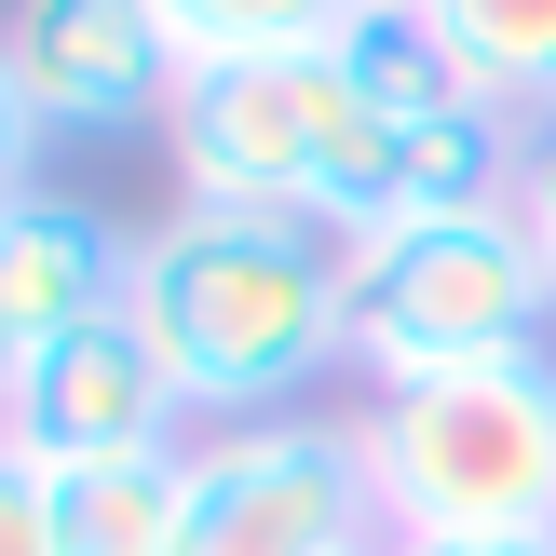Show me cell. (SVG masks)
I'll list each match as a JSON object with an SVG mask.
<instances>
[{
    "label": "cell",
    "mask_w": 556,
    "mask_h": 556,
    "mask_svg": "<svg viewBox=\"0 0 556 556\" xmlns=\"http://www.w3.org/2000/svg\"><path fill=\"white\" fill-rule=\"evenodd\" d=\"M326 54L353 68V96H367L380 123H421V109H462V96H476V81L448 68V41H434L421 0H353V27Z\"/></svg>",
    "instance_id": "cell-11"
},
{
    "label": "cell",
    "mask_w": 556,
    "mask_h": 556,
    "mask_svg": "<svg viewBox=\"0 0 556 556\" xmlns=\"http://www.w3.org/2000/svg\"><path fill=\"white\" fill-rule=\"evenodd\" d=\"M14 434L41 462H123V448H190V394L163 380V353L136 340V313H96L68 340L27 353L14 380Z\"/></svg>",
    "instance_id": "cell-7"
},
{
    "label": "cell",
    "mask_w": 556,
    "mask_h": 556,
    "mask_svg": "<svg viewBox=\"0 0 556 556\" xmlns=\"http://www.w3.org/2000/svg\"><path fill=\"white\" fill-rule=\"evenodd\" d=\"M27 190H41V109H27L14 54H0V204H27Z\"/></svg>",
    "instance_id": "cell-15"
},
{
    "label": "cell",
    "mask_w": 556,
    "mask_h": 556,
    "mask_svg": "<svg viewBox=\"0 0 556 556\" xmlns=\"http://www.w3.org/2000/svg\"><path fill=\"white\" fill-rule=\"evenodd\" d=\"M41 476H54V556H177L190 530V448L41 462Z\"/></svg>",
    "instance_id": "cell-9"
},
{
    "label": "cell",
    "mask_w": 556,
    "mask_h": 556,
    "mask_svg": "<svg viewBox=\"0 0 556 556\" xmlns=\"http://www.w3.org/2000/svg\"><path fill=\"white\" fill-rule=\"evenodd\" d=\"M0 54H14L41 136H136L177 109V41L150 0H14Z\"/></svg>",
    "instance_id": "cell-6"
},
{
    "label": "cell",
    "mask_w": 556,
    "mask_h": 556,
    "mask_svg": "<svg viewBox=\"0 0 556 556\" xmlns=\"http://www.w3.org/2000/svg\"><path fill=\"white\" fill-rule=\"evenodd\" d=\"M123 313L163 353V380L231 421H286L326 367H353V271L299 217H217V204L150 217Z\"/></svg>",
    "instance_id": "cell-1"
},
{
    "label": "cell",
    "mask_w": 556,
    "mask_h": 556,
    "mask_svg": "<svg viewBox=\"0 0 556 556\" xmlns=\"http://www.w3.org/2000/svg\"><path fill=\"white\" fill-rule=\"evenodd\" d=\"M421 14L489 109H516V123L556 109V0H421Z\"/></svg>",
    "instance_id": "cell-10"
},
{
    "label": "cell",
    "mask_w": 556,
    "mask_h": 556,
    "mask_svg": "<svg viewBox=\"0 0 556 556\" xmlns=\"http://www.w3.org/2000/svg\"><path fill=\"white\" fill-rule=\"evenodd\" d=\"M0 556H54V476L14 421H0Z\"/></svg>",
    "instance_id": "cell-13"
},
{
    "label": "cell",
    "mask_w": 556,
    "mask_h": 556,
    "mask_svg": "<svg viewBox=\"0 0 556 556\" xmlns=\"http://www.w3.org/2000/svg\"><path fill=\"white\" fill-rule=\"evenodd\" d=\"M177 556H394L353 421H217L190 434Z\"/></svg>",
    "instance_id": "cell-5"
},
{
    "label": "cell",
    "mask_w": 556,
    "mask_h": 556,
    "mask_svg": "<svg viewBox=\"0 0 556 556\" xmlns=\"http://www.w3.org/2000/svg\"><path fill=\"white\" fill-rule=\"evenodd\" d=\"M14 380H27V340H14V313H0V421H14Z\"/></svg>",
    "instance_id": "cell-17"
},
{
    "label": "cell",
    "mask_w": 556,
    "mask_h": 556,
    "mask_svg": "<svg viewBox=\"0 0 556 556\" xmlns=\"http://www.w3.org/2000/svg\"><path fill=\"white\" fill-rule=\"evenodd\" d=\"M394 543H516L556 530V353H489L448 380H394L353 407Z\"/></svg>",
    "instance_id": "cell-3"
},
{
    "label": "cell",
    "mask_w": 556,
    "mask_h": 556,
    "mask_svg": "<svg viewBox=\"0 0 556 556\" xmlns=\"http://www.w3.org/2000/svg\"><path fill=\"white\" fill-rule=\"evenodd\" d=\"M340 271H353V367H367V394L489 367V353H530L556 326V271L516 231V204L394 217V231L340 244Z\"/></svg>",
    "instance_id": "cell-4"
},
{
    "label": "cell",
    "mask_w": 556,
    "mask_h": 556,
    "mask_svg": "<svg viewBox=\"0 0 556 556\" xmlns=\"http://www.w3.org/2000/svg\"><path fill=\"white\" fill-rule=\"evenodd\" d=\"M177 190L217 217H299L326 244H367L394 217V123L353 96L340 54H244V68H177Z\"/></svg>",
    "instance_id": "cell-2"
},
{
    "label": "cell",
    "mask_w": 556,
    "mask_h": 556,
    "mask_svg": "<svg viewBox=\"0 0 556 556\" xmlns=\"http://www.w3.org/2000/svg\"><path fill=\"white\" fill-rule=\"evenodd\" d=\"M123 271H136V231H109L96 204H68V190L0 204V313H14L27 353L96 326V313H123Z\"/></svg>",
    "instance_id": "cell-8"
},
{
    "label": "cell",
    "mask_w": 556,
    "mask_h": 556,
    "mask_svg": "<svg viewBox=\"0 0 556 556\" xmlns=\"http://www.w3.org/2000/svg\"><path fill=\"white\" fill-rule=\"evenodd\" d=\"M394 556H556V530H516V543H394Z\"/></svg>",
    "instance_id": "cell-16"
},
{
    "label": "cell",
    "mask_w": 556,
    "mask_h": 556,
    "mask_svg": "<svg viewBox=\"0 0 556 556\" xmlns=\"http://www.w3.org/2000/svg\"><path fill=\"white\" fill-rule=\"evenodd\" d=\"M503 204H516V231H530L543 271H556V109H530V136H516V190H503Z\"/></svg>",
    "instance_id": "cell-14"
},
{
    "label": "cell",
    "mask_w": 556,
    "mask_h": 556,
    "mask_svg": "<svg viewBox=\"0 0 556 556\" xmlns=\"http://www.w3.org/2000/svg\"><path fill=\"white\" fill-rule=\"evenodd\" d=\"M177 68H244V54H326L353 27V0H150Z\"/></svg>",
    "instance_id": "cell-12"
}]
</instances>
